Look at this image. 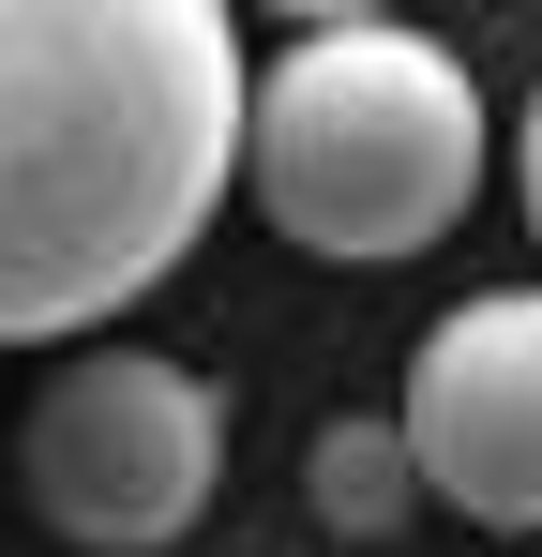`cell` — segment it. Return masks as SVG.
Segmentation results:
<instances>
[{"label":"cell","mask_w":542,"mask_h":557,"mask_svg":"<svg viewBox=\"0 0 542 557\" xmlns=\"http://www.w3.org/2000/svg\"><path fill=\"white\" fill-rule=\"evenodd\" d=\"M242 166L226 0H0V347L106 332Z\"/></svg>","instance_id":"obj_1"},{"label":"cell","mask_w":542,"mask_h":557,"mask_svg":"<svg viewBox=\"0 0 542 557\" xmlns=\"http://www.w3.org/2000/svg\"><path fill=\"white\" fill-rule=\"evenodd\" d=\"M15 482H30V512L61 543L167 557L211 512V482H226V407L167 347H76L30 392V422H15Z\"/></svg>","instance_id":"obj_3"},{"label":"cell","mask_w":542,"mask_h":557,"mask_svg":"<svg viewBox=\"0 0 542 557\" xmlns=\"http://www.w3.org/2000/svg\"><path fill=\"white\" fill-rule=\"evenodd\" d=\"M226 182H257V211L301 257L392 272V257L452 242L482 196V76L407 15L301 30L271 76H242V166Z\"/></svg>","instance_id":"obj_2"},{"label":"cell","mask_w":542,"mask_h":557,"mask_svg":"<svg viewBox=\"0 0 542 557\" xmlns=\"http://www.w3.org/2000/svg\"><path fill=\"white\" fill-rule=\"evenodd\" d=\"M257 15H286V30H347V15H392V0H257Z\"/></svg>","instance_id":"obj_6"},{"label":"cell","mask_w":542,"mask_h":557,"mask_svg":"<svg viewBox=\"0 0 542 557\" xmlns=\"http://www.w3.org/2000/svg\"><path fill=\"white\" fill-rule=\"evenodd\" d=\"M513 182H528V226H542V106H528V136H513Z\"/></svg>","instance_id":"obj_7"},{"label":"cell","mask_w":542,"mask_h":557,"mask_svg":"<svg viewBox=\"0 0 542 557\" xmlns=\"http://www.w3.org/2000/svg\"><path fill=\"white\" fill-rule=\"evenodd\" d=\"M301 482H317V528H347V543H377V528H407V512H422V482H407V437H392V422H317V467H301Z\"/></svg>","instance_id":"obj_5"},{"label":"cell","mask_w":542,"mask_h":557,"mask_svg":"<svg viewBox=\"0 0 542 557\" xmlns=\"http://www.w3.org/2000/svg\"><path fill=\"white\" fill-rule=\"evenodd\" d=\"M407 482L452 497L467 528H542V286H482L452 301L407 362Z\"/></svg>","instance_id":"obj_4"}]
</instances>
